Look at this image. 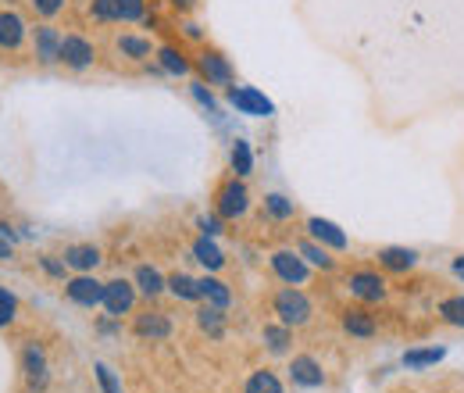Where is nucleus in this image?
<instances>
[{
	"label": "nucleus",
	"instance_id": "9b49d317",
	"mask_svg": "<svg viewBox=\"0 0 464 393\" xmlns=\"http://www.w3.org/2000/svg\"><path fill=\"white\" fill-rule=\"evenodd\" d=\"M61 33L54 26H36L33 29V47H36V61L40 65H58L61 61Z\"/></svg>",
	"mask_w": 464,
	"mask_h": 393
},
{
	"label": "nucleus",
	"instance_id": "5701e85b",
	"mask_svg": "<svg viewBox=\"0 0 464 393\" xmlns=\"http://www.w3.org/2000/svg\"><path fill=\"white\" fill-rule=\"evenodd\" d=\"M115 47H118V54H122V58H129V61H147V58L154 54L150 40H147V36H132V33L118 36V40H115Z\"/></svg>",
	"mask_w": 464,
	"mask_h": 393
},
{
	"label": "nucleus",
	"instance_id": "473e14b6",
	"mask_svg": "<svg viewBox=\"0 0 464 393\" xmlns=\"http://www.w3.org/2000/svg\"><path fill=\"white\" fill-rule=\"evenodd\" d=\"M436 361H443V347H425V350H407V354H404V365H407V368H428V365H436Z\"/></svg>",
	"mask_w": 464,
	"mask_h": 393
},
{
	"label": "nucleus",
	"instance_id": "b1692460",
	"mask_svg": "<svg viewBox=\"0 0 464 393\" xmlns=\"http://www.w3.org/2000/svg\"><path fill=\"white\" fill-rule=\"evenodd\" d=\"M193 258L207 269V272H218L221 265H225V254L218 251V244L211 240V237H200V240H193Z\"/></svg>",
	"mask_w": 464,
	"mask_h": 393
},
{
	"label": "nucleus",
	"instance_id": "72a5a7b5",
	"mask_svg": "<svg viewBox=\"0 0 464 393\" xmlns=\"http://www.w3.org/2000/svg\"><path fill=\"white\" fill-rule=\"evenodd\" d=\"M118 19L122 22H143L147 19V0H118Z\"/></svg>",
	"mask_w": 464,
	"mask_h": 393
},
{
	"label": "nucleus",
	"instance_id": "cd10ccee",
	"mask_svg": "<svg viewBox=\"0 0 464 393\" xmlns=\"http://www.w3.org/2000/svg\"><path fill=\"white\" fill-rule=\"evenodd\" d=\"M157 65L168 76H186L189 72V61H186V54L179 47H157Z\"/></svg>",
	"mask_w": 464,
	"mask_h": 393
},
{
	"label": "nucleus",
	"instance_id": "79ce46f5",
	"mask_svg": "<svg viewBox=\"0 0 464 393\" xmlns=\"http://www.w3.org/2000/svg\"><path fill=\"white\" fill-rule=\"evenodd\" d=\"M182 36H186V40H204V33H200L196 22H186V26H182Z\"/></svg>",
	"mask_w": 464,
	"mask_h": 393
},
{
	"label": "nucleus",
	"instance_id": "c03bdc74",
	"mask_svg": "<svg viewBox=\"0 0 464 393\" xmlns=\"http://www.w3.org/2000/svg\"><path fill=\"white\" fill-rule=\"evenodd\" d=\"M8 258H12V240L0 237V261H8Z\"/></svg>",
	"mask_w": 464,
	"mask_h": 393
},
{
	"label": "nucleus",
	"instance_id": "39448f33",
	"mask_svg": "<svg viewBox=\"0 0 464 393\" xmlns=\"http://www.w3.org/2000/svg\"><path fill=\"white\" fill-rule=\"evenodd\" d=\"M136 283H129V279H108L104 283V311L111 315V318H122V315H129L132 308H136Z\"/></svg>",
	"mask_w": 464,
	"mask_h": 393
},
{
	"label": "nucleus",
	"instance_id": "c756f323",
	"mask_svg": "<svg viewBox=\"0 0 464 393\" xmlns=\"http://www.w3.org/2000/svg\"><path fill=\"white\" fill-rule=\"evenodd\" d=\"M265 212L276 219V222H286V219H293V212H297V205L290 201L286 193H268L265 196Z\"/></svg>",
	"mask_w": 464,
	"mask_h": 393
},
{
	"label": "nucleus",
	"instance_id": "c85d7f7f",
	"mask_svg": "<svg viewBox=\"0 0 464 393\" xmlns=\"http://www.w3.org/2000/svg\"><path fill=\"white\" fill-rule=\"evenodd\" d=\"M244 393H283V382H279V375H276V372L258 368V372H251V379H247Z\"/></svg>",
	"mask_w": 464,
	"mask_h": 393
},
{
	"label": "nucleus",
	"instance_id": "aec40b11",
	"mask_svg": "<svg viewBox=\"0 0 464 393\" xmlns=\"http://www.w3.org/2000/svg\"><path fill=\"white\" fill-rule=\"evenodd\" d=\"M261 340H265L268 354L283 357V354H290V347H293V329L283 325V322H268V325L261 329Z\"/></svg>",
	"mask_w": 464,
	"mask_h": 393
},
{
	"label": "nucleus",
	"instance_id": "4468645a",
	"mask_svg": "<svg viewBox=\"0 0 464 393\" xmlns=\"http://www.w3.org/2000/svg\"><path fill=\"white\" fill-rule=\"evenodd\" d=\"M22 372L29 379V393H40L47 386V354H44V347L29 343L22 350Z\"/></svg>",
	"mask_w": 464,
	"mask_h": 393
},
{
	"label": "nucleus",
	"instance_id": "a878e982",
	"mask_svg": "<svg viewBox=\"0 0 464 393\" xmlns=\"http://www.w3.org/2000/svg\"><path fill=\"white\" fill-rule=\"evenodd\" d=\"M297 251L304 254V261H308V265H315V269H322V272H332V269H336V261L329 258V247H322V244H318V240H311V237H308V240H300V247H297Z\"/></svg>",
	"mask_w": 464,
	"mask_h": 393
},
{
	"label": "nucleus",
	"instance_id": "4c0bfd02",
	"mask_svg": "<svg viewBox=\"0 0 464 393\" xmlns=\"http://www.w3.org/2000/svg\"><path fill=\"white\" fill-rule=\"evenodd\" d=\"M97 379H100V386H104V393H122V386H118V379H115V372H111L108 365H97Z\"/></svg>",
	"mask_w": 464,
	"mask_h": 393
},
{
	"label": "nucleus",
	"instance_id": "a18cd8bd",
	"mask_svg": "<svg viewBox=\"0 0 464 393\" xmlns=\"http://www.w3.org/2000/svg\"><path fill=\"white\" fill-rule=\"evenodd\" d=\"M0 237H4V240H15V229H12L8 222H0Z\"/></svg>",
	"mask_w": 464,
	"mask_h": 393
},
{
	"label": "nucleus",
	"instance_id": "c9c22d12",
	"mask_svg": "<svg viewBox=\"0 0 464 393\" xmlns=\"http://www.w3.org/2000/svg\"><path fill=\"white\" fill-rule=\"evenodd\" d=\"M29 4H33V12L40 19H54V15L65 12V0H29Z\"/></svg>",
	"mask_w": 464,
	"mask_h": 393
},
{
	"label": "nucleus",
	"instance_id": "4be33fe9",
	"mask_svg": "<svg viewBox=\"0 0 464 393\" xmlns=\"http://www.w3.org/2000/svg\"><path fill=\"white\" fill-rule=\"evenodd\" d=\"M196 329L207 333L211 340H221L225 336V311L214 308V304H200L196 308Z\"/></svg>",
	"mask_w": 464,
	"mask_h": 393
},
{
	"label": "nucleus",
	"instance_id": "f704fd0d",
	"mask_svg": "<svg viewBox=\"0 0 464 393\" xmlns=\"http://www.w3.org/2000/svg\"><path fill=\"white\" fill-rule=\"evenodd\" d=\"M15 311H19L15 293H8L4 286H0V325H12V322H15Z\"/></svg>",
	"mask_w": 464,
	"mask_h": 393
},
{
	"label": "nucleus",
	"instance_id": "6ab92c4d",
	"mask_svg": "<svg viewBox=\"0 0 464 393\" xmlns=\"http://www.w3.org/2000/svg\"><path fill=\"white\" fill-rule=\"evenodd\" d=\"M132 283H136V290H140L143 297H150V301L168 290V276H161L154 265H140L136 276H132Z\"/></svg>",
	"mask_w": 464,
	"mask_h": 393
},
{
	"label": "nucleus",
	"instance_id": "a211bd4d",
	"mask_svg": "<svg viewBox=\"0 0 464 393\" xmlns=\"http://www.w3.org/2000/svg\"><path fill=\"white\" fill-rule=\"evenodd\" d=\"M65 265L76 269V272H93L100 265V247H93V244H72V247H65Z\"/></svg>",
	"mask_w": 464,
	"mask_h": 393
},
{
	"label": "nucleus",
	"instance_id": "2f4dec72",
	"mask_svg": "<svg viewBox=\"0 0 464 393\" xmlns=\"http://www.w3.org/2000/svg\"><path fill=\"white\" fill-rule=\"evenodd\" d=\"M90 19L100 22V26L122 22V19H118V0H90Z\"/></svg>",
	"mask_w": 464,
	"mask_h": 393
},
{
	"label": "nucleus",
	"instance_id": "a19ab883",
	"mask_svg": "<svg viewBox=\"0 0 464 393\" xmlns=\"http://www.w3.org/2000/svg\"><path fill=\"white\" fill-rule=\"evenodd\" d=\"M172 4V12H179V15H189L193 8H196V0H168Z\"/></svg>",
	"mask_w": 464,
	"mask_h": 393
},
{
	"label": "nucleus",
	"instance_id": "7c9ffc66",
	"mask_svg": "<svg viewBox=\"0 0 464 393\" xmlns=\"http://www.w3.org/2000/svg\"><path fill=\"white\" fill-rule=\"evenodd\" d=\"M251 168H254L251 143H247V140H236V143H232V172L244 179V175H251Z\"/></svg>",
	"mask_w": 464,
	"mask_h": 393
},
{
	"label": "nucleus",
	"instance_id": "e433bc0d",
	"mask_svg": "<svg viewBox=\"0 0 464 393\" xmlns=\"http://www.w3.org/2000/svg\"><path fill=\"white\" fill-rule=\"evenodd\" d=\"M221 222H225V219H218V215H211V219L200 215V219H196V229H200V237H211V240H214V237L221 233Z\"/></svg>",
	"mask_w": 464,
	"mask_h": 393
},
{
	"label": "nucleus",
	"instance_id": "9d476101",
	"mask_svg": "<svg viewBox=\"0 0 464 393\" xmlns=\"http://www.w3.org/2000/svg\"><path fill=\"white\" fill-rule=\"evenodd\" d=\"M290 379H293V386H300V389H318V386H325V368H322L318 357L297 354V357L290 361Z\"/></svg>",
	"mask_w": 464,
	"mask_h": 393
},
{
	"label": "nucleus",
	"instance_id": "f8f14e48",
	"mask_svg": "<svg viewBox=\"0 0 464 393\" xmlns=\"http://www.w3.org/2000/svg\"><path fill=\"white\" fill-rule=\"evenodd\" d=\"M379 269L389 276H407L418 269V251L411 247H382L379 251Z\"/></svg>",
	"mask_w": 464,
	"mask_h": 393
},
{
	"label": "nucleus",
	"instance_id": "20e7f679",
	"mask_svg": "<svg viewBox=\"0 0 464 393\" xmlns=\"http://www.w3.org/2000/svg\"><path fill=\"white\" fill-rule=\"evenodd\" d=\"M268 265H272L276 279L286 283V286H304V283L311 279V265L304 261L300 251H276V254L268 258Z\"/></svg>",
	"mask_w": 464,
	"mask_h": 393
},
{
	"label": "nucleus",
	"instance_id": "6e6552de",
	"mask_svg": "<svg viewBox=\"0 0 464 393\" xmlns=\"http://www.w3.org/2000/svg\"><path fill=\"white\" fill-rule=\"evenodd\" d=\"M93 58H97V47H93L86 36L72 33V36L61 40V65H65V68H72V72H86V68L93 65Z\"/></svg>",
	"mask_w": 464,
	"mask_h": 393
},
{
	"label": "nucleus",
	"instance_id": "f257e3e1",
	"mask_svg": "<svg viewBox=\"0 0 464 393\" xmlns=\"http://www.w3.org/2000/svg\"><path fill=\"white\" fill-rule=\"evenodd\" d=\"M251 212V189L240 175H232L225 179L218 189H214V215L225 219V222H236Z\"/></svg>",
	"mask_w": 464,
	"mask_h": 393
},
{
	"label": "nucleus",
	"instance_id": "393cba45",
	"mask_svg": "<svg viewBox=\"0 0 464 393\" xmlns=\"http://www.w3.org/2000/svg\"><path fill=\"white\" fill-rule=\"evenodd\" d=\"M168 293H172L175 301H186V304L200 301V286H196V279L186 276V272H172V276H168Z\"/></svg>",
	"mask_w": 464,
	"mask_h": 393
},
{
	"label": "nucleus",
	"instance_id": "0eeeda50",
	"mask_svg": "<svg viewBox=\"0 0 464 393\" xmlns=\"http://www.w3.org/2000/svg\"><path fill=\"white\" fill-rule=\"evenodd\" d=\"M228 104L240 115H251V118H268L276 111L272 100L265 93H258L254 86H228Z\"/></svg>",
	"mask_w": 464,
	"mask_h": 393
},
{
	"label": "nucleus",
	"instance_id": "dca6fc26",
	"mask_svg": "<svg viewBox=\"0 0 464 393\" xmlns=\"http://www.w3.org/2000/svg\"><path fill=\"white\" fill-rule=\"evenodd\" d=\"M132 333L143 340H168L172 336V318L164 311H143L132 322Z\"/></svg>",
	"mask_w": 464,
	"mask_h": 393
},
{
	"label": "nucleus",
	"instance_id": "ea45409f",
	"mask_svg": "<svg viewBox=\"0 0 464 393\" xmlns=\"http://www.w3.org/2000/svg\"><path fill=\"white\" fill-rule=\"evenodd\" d=\"M65 269H68L65 261H58V258H51V254L44 258V272H47V276H54V279H65Z\"/></svg>",
	"mask_w": 464,
	"mask_h": 393
},
{
	"label": "nucleus",
	"instance_id": "bb28decb",
	"mask_svg": "<svg viewBox=\"0 0 464 393\" xmlns=\"http://www.w3.org/2000/svg\"><path fill=\"white\" fill-rule=\"evenodd\" d=\"M436 315H439V322H446V325H453V329H464V293L443 297V301L436 304Z\"/></svg>",
	"mask_w": 464,
	"mask_h": 393
},
{
	"label": "nucleus",
	"instance_id": "423d86ee",
	"mask_svg": "<svg viewBox=\"0 0 464 393\" xmlns=\"http://www.w3.org/2000/svg\"><path fill=\"white\" fill-rule=\"evenodd\" d=\"M65 293H68V301H72V304L90 308V311L104 304V283H100V279H93L90 272H79L76 279H68V283H65Z\"/></svg>",
	"mask_w": 464,
	"mask_h": 393
},
{
	"label": "nucleus",
	"instance_id": "2eb2a0df",
	"mask_svg": "<svg viewBox=\"0 0 464 393\" xmlns=\"http://www.w3.org/2000/svg\"><path fill=\"white\" fill-rule=\"evenodd\" d=\"M308 237L318 240V244L329 247V251H347V247H350L347 233H343L336 222H329V219H308Z\"/></svg>",
	"mask_w": 464,
	"mask_h": 393
},
{
	"label": "nucleus",
	"instance_id": "58836bf2",
	"mask_svg": "<svg viewBox=\"0 0 464 393\" xmlns=\"http://www.w3.org/2000/svg\"><path fill=\"white\" fill-rule=\"evenodd\" d=\"M189 90H193V97H196V100H200V104H204L207 111H214V115H218V104H214V97H211V90H204V83H193Z\"/></svg>",
	"mask_w": 464,
	"mask_h": 393
},
{
	"label": "nucleus",
	"instance_id": "1a4fd4ad",
	"mask_svg": "<svg viewBox=\"0 0 464 393\" xmlns=\"http://www.w3.org/2000/svg\"><path fill=\"white\" fill-rule=\"evenodd\" d=\"M196 72L207 79V86H232V65L221 51H200L196 54Z\"/></svg>",
	"mask_w": 464,
	"mask_h": 393
},
{
	"label": "nucleus",
	"instance_id": "412c9836",
	"mask_svg": "<svg viewBox=\"0 0 464 393\" xmlns=\"http://www.w3.org/2000/svg\"><path fill=\"white\" fill-rule=\"evenodd\" d=\"M196 286H200V301H204V304H214V308H221V311L232 304V290H228L221 279L204 276V279H196Z\"/></svg>",
	"mask_w": 464,
	"mask_h": 393
},
{
	"label": "nucleus",
	"instance_id": "37998d69",
	"mask_svg": "<svg viewBox=\"0 0 464 393\" xmlns=\"http://www.w3.org/2000/svg\"><path fill=\"white\" fill-rule=\"evenodd\" d=\"M450 272H453V276H457L460 283H464V254H457V258H453V265H450Z\"/></svg>",
	"mask_w": 464,
	"mask_h": 393
},
{
	"label": "nucleus",
	"instance_id": "f03ea898",
	"mask_svg": "<svg viewBox=\"0 0 464 393\" xmlns=\"http://www.w3.org/2000/svg\"><path fill=\"white\" fill-rule=\"evenodd\" d=\"M272 311H276L279 322L290 325V329H300V325H308V322L315 318L311 297H308L304 290H297V286H283V290L272 297Z\"/></svg>",
	"mask_w": 464,
	"mask_h": 393
},
{
	"label": "nucleus",
	"instance_id": "f3484780",
	"mask_svg": "<svg viewBox=\"0 0 464 393\" xmlns=\"http://www.w3.org/2000/svg\"><path fill=\"white\" fill-rule=\"evenodd\" d=\"M26 40V22L19 12H0V51H19Z\"/></svg>",
	"mask_w": 464,
	"mask_h": 393
},
{
	"label": "nucleus",
	"instance_id": "7ed1b4c3",
	"mask_svg": "<svg viewBox=\"0 0 464 393\" xmlns=\"http://www.w3.org/2000/svg\"><path fill=\"white\" fill-rule=\"evenodd\" d=\"M347 290H350V297L361 301V304H382V301L389 297V283H386V276L375 272V269H357V272H350V276H347Z\"/></svg>",
	"mask_w": 464,
	"mask_h": 393
},
{
	"label": "nucleus",
	"instance_id": "ddd939ff",
	"mask_svg": "<svg viewBox=\"0 0 464 393\" xmlns=\"http://www.w3.org/2000/svg\"><path fill=\"white\" fill-rule=\"evenodd\" d=\"M340 322H343V333L354 336V340H372L379 333V322H375V315L368 308H347L340 315Z\"/></svg>",
	"mask_w": 464,
	"mask_h": 393
}]
</instances>
